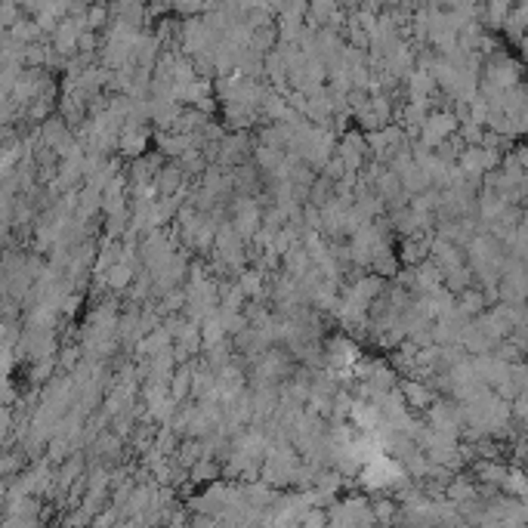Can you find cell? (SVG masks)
<instances>
[{"instance_id": "cell-4", "label": "cell", "mask_w": 528, "mask_h": 528, "mask_svg": "<svg viewBox=\"0 0 528 528\" xmlns=\"http://www.w3.org/2000/svg\"><path fill=\"white\" fill-rule=\"evenodd\" d=\"M300 522L303 525H325L328 522V513H325V510H312V513H303L300 516Z\"/></svg>"}, {"instance_id": "cell-1", "label": "cell", "mask_w": 528, "mask_h": 528, "mask_svg": "<svg viewBox=\"0 0 528 528\" xmlns=\"http://www.w3.org/2000/svg\"><path fill=\"white\" fill-rule=\"evenodd\" d=\"M398 393H402L405 398V405H411V408H427L432 402V389L427 386V380H414V377H408L402 386H398Z\"/></svg>"}, {"instance_id": "cell-5", "label": "cell", "mask_w": 528, "mask_h": 528, "mask_svg": "<svg viewBox=\"0 0 528 528\" xmlns=\"http://www.w3.org/2000/svg\"><path fill=\"white\" fill-rule=\"evenodd\" d=\"M62 368H65V371L78 368V349H74V346H68L65 352H62Z\"/></svg>"}, {"instance_id": "cell-2", "label": "cell", "mask_w": 528, "mask_h": 528, "mask_svg": "<svg viewBox=\"0 0 528 528\" xmlns=\"http://www.w3.org/2000/svg\"><path fill=\"white\" fill-rule=\"evenodd\" d=\"M133 266H127V263H112V266H108L105 272H99L102 275V281H105V287L108 291H117V294H124L127 287H130V281H133Z\"/></svg>"}, {"instance_id": "cell-3", "label": "cell", "mask_w": 528, "mask_h": 528, "mask_svg": "<svg viewBox=\"0 0 528 528\" xmlns=\"http://www.w3.org/2000/svg\"><path fill=\"white\" fill-rule=\"evenodd\" d=\"M371 507V513H374V519H383V522H393V519H396V500H386V498H383V500H377V504H368Z\"/></svg>"}]
</instances>
